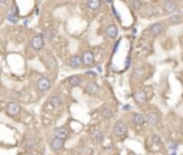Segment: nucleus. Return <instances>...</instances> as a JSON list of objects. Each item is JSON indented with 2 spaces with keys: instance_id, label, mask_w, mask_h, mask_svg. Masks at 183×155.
Segmentation results:
<instances>
[{
  "instance_id": "9b49d317",
  "label": "nucleus",
  "mask_w": 183,
  "mask_h": 155,
  "mask_svg": "<svg viewBox=\"0 0 183 155\" xmlns=\"http://www.w3.org/2000/svg\"><path fill=\"white\" fill-rule=\"evenodd\" d=\"M64 104V98L60 95V93H52L47 99V108L52 109V111H57L60 109Z\"/></svg>"
},
{
  "instance_id": "ddd939ff",
  "label": "nucleus",
  "mask_w": 183,
  "mask_h": 155,
  "mask_svg": "<svg viewBox=\"0 0 183 155\" xmlns=\"http://www.w3.org/2000/svg\"><path fill=\"white\" fill-rule=\"evenodd\" d=\"M132 123L137 129H143L147 126V118L143 112H133L132 114Z\"/></svg>"
},
{
  "instance_id": "f03ea898",
  "label": "nucleus",
  "mask_w": 183,
  "mask_h": 155,
  "mask_svg": "<svg viewBox=\"0 0 183 155\" xmlns=\"http://www.w3.org/2000/svg\"><path fill=\"white\" fill-rule=\"evenodd\" d=\"M147 66L149 65H137L133 68V71L130 73V78H132V81L135 83H142V82H144L149 78L150 71H147Z\"/></svg>"
},
{
  "instance_id": "a878e982",
  "label": "nucleus",
  "mask_w": 183,
  "mask_h": 155,
  "mask_svg": "<svg viewBox=\"0 0 183 155\" xmlns=\"http://www.w3.org/2000/svg\"><path fill=\"white\" fill-rule=\"evenodd\" d=\"M86 6H87L90 10L97 12V10H100V9H102V6H103V1H102V0H86Z\"/></svg>"
},
{
  "instance_id": "5701e85b",
  "label": "nucleus",
  "mask_w": 183,
  "mask_h": 155,
  "mask_svg": "<svg viewBox=\"0 0 183 155\" xmlns=\"http://www.w3.org/2000/svg\"><path fill=\"white\" fill-rule=\"evenodd\" d=\"M157 15V10H156V6L153 4V3H150V4H144L143 10L140 12V16L143 17H153Z\"/></svg>"
},
{
  "instance_id": "dca6fc26",
  "label": "nucleus",
  "mask_w": 183,
  "mask_h": 155,
  "mask_svg": "<svg viewBox=\"0 0 183 155\" xmlns=\"http://www.w3.org/2000/svg\"><path fill=\"white\" fill-rule=\"evenodd\" d=\"M99 114H100V116L103 118L104 121H110L112 118L114 116V114H116V111H114V108L112 105H103L100 109H99Z\"/></svg>"
},
{
  "instance_id": "423d86ee",
  "label": "nucleus",
  "mask_w": 183,
  "mask_h": 155,
  "mask_svg": "<svg viewBox=\"0 0 183 155\" xmlns=\"http://www.w3.org/2000/svg\"><path fill=\"white\" fill-rule=\"evenodd\" d=\"M42 62H43L44 68L47 69V72H50V73H56L57 72L59 63H57V59L52 53H43L42 55Z\"/></svg>"
},
{
  "instance_id": "7ed1b4c3",
  "label": "nucleus",
  "mask_w": 183,
  "mask_h": 155,
  "mask_svg": "<svg viewBox=\"0 0 183 155\" xmlns=\"http://www.w3.org/2000/svg\"><path fill=\"white\" fill-rule=\"evenodd\" d=\"M34 88H36V90L39 92L40 95L47 93L49 90L52 89V81L49 79L46 75H39L36 78V81H34Z\"/></svg>"
},
{
  "instance_id": "cd10ccee",
  "label": "nucleus",
  "mask_w": 183,
  "mask_h": 155,
  "mask_svg": "<svg viewBox=\"0 0 183 155\" xmlns=\"http://www.w3.org/2000/svg\"><path fill=\"white\" fill-rule=\"evenodd\" d=\"M43 36H44L46 42H52L56 37V30L55 29H46V30L43 32Z\"/></svg>"
},
{
  "instance_id": "1a4fd4ad",
  "label": "nucleus",
  "mask_w": 183,
  "mask_h": 155,
  "mask_svg": "<svg viewBox=\"0 0 183 155\" xmlns=\"http://www.w3.org/2000/svg\"><path fill=\"white\" fill-rule=\"evenodd\" d=\"M112 135L117 139L126 138V135H128V125H126V122L122 121V119L116 121L114 125H113V129H112Z\"/></svg>"
},
{
  "instance_id": "f257e3e1",
  "label": "nucleus",
  "mask_w": 183,
  "mask_h": 155,
  "mask_svg": "<svg viewBox=\"0 0 183 155\" xmlns=\"http://www.w3.org/2000/svg\"><path fill=\"white\" fill-rule=\"evenodd\" d=\"M167 27H169L167 22H155V23H152V25L147 26L144 32H146V35H147L149 37H152V39H157V37H160L163 33L166 32Z\"/></svg>"
},
{
  "instance_id": "b1692460",
  "label": "nucleus",
  "mask_w": 183,
  "mask_h": 155,
  "mask_svg": "<svg viewBox=\"0 0 183 155\" xmlns=\"http://www.w3.org/2000/svg\"><path fill=\"white\" fill-rule=\"evenodd\" d=\"M147 147L150 148H159L162 147V139L157 134H152L150 137L147 138Z\"/></svg>"
},
{
  "instance_id": "6ab92c4d",
  "label": "nucleus",
  "mask_w": 183,
  "mask_h": 155,
  "mask_svg": "<svg viewBox=\"0 0 183 155\" xmlns=\"http://www.w3.org/2000/svg\"><path fill=\"white\" fill-rule=\"evenodd\" d=\"M49 147L52 151H55V152H59V151H62L64 147V141L60 138H56V137H52V138L49 139Z\"/></svg>"
},
{
  "instance_id": "2f4dec72",
  "label": "nucleus",
  "mask_w": 183,
  "mask_h": 155,
  "mask_svg": "<svg viewBox=\"0 0 183 155\" xmlns=\"http://www.w3.org/2000/svg\"><path fill=\"white\" fill-rule=\"evenodd\" d=\"M172 155H176V154H172Z\"/></svg>"
},
{
  "instance_id": "6e6552de",
  "label": "nucleus",
  "mask_w": 183,
  "mask_h": 155,
  "mask_svg": "<svg viewBox=\"0 0 183 155\" xmlns=\"http://www.w3.org/2000/svg\"><path fill=\"white\" fill-rule=\"evenodd\" d=\"M82 88H83V93H86L89 96H96L100 92V85L95 79H87L86 82H83Z\"/></svg>"
},
{
  "instance_id": "0eeeda50",
  "label": "nucleus",
  "mask_w": 183,
  "mask_h": 155,
  "mask_svg": "<svg viewBox=\"0 0 183 155\" xmlns=\"http://www.w3.org/2000/svg\"><path fill=\"white\" fill-rule=\"evenodd\" d=\"M4 111H6V115H7V116L13 118V119H17V118L22 115V112H23V108H22V105H20L19 102L9 101L7 104H6Z\"/></svg>"
},
{
  "instance_id": "bb28decb",
  "label": "nucleus",
  "mask_w": 183,
  "mask_h": 155,
  "mask_svg": "<svg viewBox=\"0 0 183 155\" xmlns=\"http://www.w3.org/2000/svg\"><path fill=\"white\" fill-rule=\"evenodd\" d=\"M130 7L133 9V12L140 13L144 7V3L142 1V0H130Z\"/></svg>"
},
{
  "instance_id": "f8f14e48",
  "label": "nucleus",
  "mask_w": 183,
  "mask_h": 155,
  "mask_svg": "<svg viewBox=\"0 0 183 155\" xmlns=\"http://www.w3.org/2000/svg\"><path fill=\"white\" fill-rule=\"evenodd\" d=\"M179 12V3L175 1V0H163V3H162V13L163 15H167V16H170V15H175Z\"/></svg>"
},
{
  "instance_id": "f3484780",
  "label": "nucleus",
  "mask_w": 183,
  "mask_h": 155,
  "mask_svg": "<svg viewBox=\"0 0 183 155\" xmlns=\"http://www.w3.org/2000/svg\"><path fill=\"white\" fill-rule=\"evenodd\" d=\"M66 65L72 69H80L83 68V62H82V56L80 55H72V56L67 57L66 60Z\"/></svg>"
},
{
  "instance_id": "c756f323",
  "label": "nucleus",
  "mask_w": 183,
  "mask_h": 155,
  "mask_svg": "<svg viewBox=\"0 0 183 155\" xmlns=\"http://www.w3.org/2000/svg\"><path fill=\"white\" fill-rule=\"evenodd\" d=\"M180 134H182V137H183V122L180 123Z\"/></svg>"
},
{
  "instance_id": "393cba45",
  "label": "nucleus",
  "mask_w": 183,
  "mask_h": 155,
  "mask_svg": "<svg viewBox=\"0 0 183 155\" xmlns=\"http://www.w3.org/2000/svg\"><path fill=\"white\" fill-rule=\"evenodd\" d=\"M166 22H167V25H169V26L180 25V23H183V15H182V13H175V15H170Z\"/></svg>"
},
{
  "instance_id": "4be33fe9",
  "label": "nucleus",
  "mask_w": 183,
  "mask_h": 155,
  "mask_svg": "<svg viewBox=\"0 0 183 155\" xmlns=\"http://www.w3.org/2000/svg\"><path fill=\"white\" fill-rule=\"evenodd\" d=\"M90 135H92L93 141H95V142H97V144H100V142L104 139V132H103V129H102L99 125H95V126L92 128Z\"/></svg>"
},
{
  "instance_id": "4468645a",
  "label": "nucleus",
  "mask_w": 183,
  "mask_h": 155,
  "mask_svg": "<svg viewBox=\"0 0 183 155\" xmlns=\"http://www.w3.org/2000/svg\"><path fill=\"white\" fill-rule=\"evenodd\" d=\"M82 62H83V66L85 68H92V66L96 63V56H95V52L90 49H85L82 52Z\"/></svg>"
},
{
  "instance_id": "20e7f679",
  "label": "nucleus",
  "mask_w": 183,
  "mask_h": 155,
  "mask_svg": "<svg viewBox=\"0 0 183 155\" xmlns=\"http://www.w3.org/2000/svg\"><path fill=\"white\" fill-rule=\"evenodd\" d=\"M133 101H135V104L137 106H140V108H143L149 104V95L146 93V89H143L142 86H137L133 89Z\"/></svg>"
},
{
  "instance_id": "9d476101",
  "label": "nucleus",
  "mask_w": 183,
  "mask_h": 155,
  "mask_svg": "<svg viewBox=\"0 0 183 155\" xmlns=\"http://www.w3.org/2000/svg\"><path fill=\"white\" fill-rule=\"evenodd\" d=\"M146 118H147V125L149 126H159L160 123V112L157 108H149L146 111Z\"/></svg>"
},
{
  "instance_id": "412c9836",
  "label": "nucleus",
  "mask_w": 183,
  "mask_h": 155,
  "mask_svg": "<svg viewBox=\"0 0 183 155\" xmlns=\"http://www.w3.org/2000/svg\"><path fill=\"white\" fill-rule=\"evenodd\" d=\"M69 135H70V132H69L67 126H56L55 129H53V137L63 139V141H66V139L69 138Z\"/></svg>"
},
{
  "instance_id": "aec40b11",
  "label": "nucleus",
  "mask_w": 183,
  "mask_h": 155,
  "mask_svg": "<svg viewBox=\"0 0 183 155\" xmlns=\"http://www.w3.org/2000/svg\"><path fill=\"white\" fill-rule=\"evenodd\" d=\"M83 81H85V78H83L82 75H70V76L67 78L66 83H67L70 88H77V86H82V85H83Z\"/></svg>"
},
{
  "instance_id": "a211bd4d",
  "label": "nucleus",
  "mask_w": 183,
  "mask_h": 155,
  "mask_svg": "<svg viewBox=\"0 0 183 155\" xmlns=\"http://www.w3.org/2000/svg\"><path fill=\"white\" fill-rule=\"evenodd\" d=\"M104 36L107 37V39H116L117 36H119V29H117V26L114 25V23H109V25L104 27Z\"/></svg>"
},
{
  "instance_id": "c85d7f7f",
  "label": "nucleus",
  "mask_w": 183,
  "mask_h": 155,
  "mask_svg": "<svg viewBox=\"0 0 183 155\" xmlns=\"http://www.w3.org/2000/svg\"><path fill=\"white\" fill-rule=\"evenodd\" d=\"M3 45V36H1V33H0V46Z\"/></svg>"
},
{
  "instance_id": "2eb2a0df",
  "label": "nucleus",
  "mask_w": 183,
  "mask_h": 155,
  "mask_svg": "<svg viewBox=\"0 0 183 155\" xmlns=\"http://www.w3.org/2000/svg\"><path fill=\"white\" fill-rule=\"evenodd\" d=\"M23 147H24V149L33 152V151L39 149V141L34 138L33 135H26L23 139Z\"/></svg>"
},
{
  "instance_id": "7c9ffc66",
  "label": "nucleus",
  "mask_w": 183,
  "mask_h": 155,
  "mask_svg": "<svg viewBox=\"0 0 183 155\" xmlns=\"http://www.w3.org/2000/svg\"><path fill=\"white\" fill-rule=\"evenodd\" d=\"M9 0H0V4H4V3H7Z\"/></svg>"
},
{
  "instance_id": "39448f33",
  "label": "nucleus",
  "mask_w": 183,
  "mask_h": 155,
  "mask_svg": "<svg viewBox=\"0 0 183 155\" xmlns=\"http://www.w3.org/2000/svg\"><path fill=\"white\" fill-rule=\"evenodd\" d=\"M46 46V39L43 36V33H36L33 35L29 40V48L33 50V52H42Z\"/></svg>"
}]
</instances>
